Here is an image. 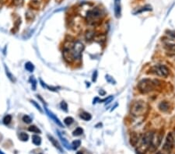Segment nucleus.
Returning <instances> with one entry per match:
<instances>
[{
	"label": "nucleus",
	"instance_id": "31",
	"mask_svg": "<svg viewBox=\"0 0 175 154\" xmlns=\"http://www.w3.org/2000/svg\"><path fill=\"white\" fill-rule=\"evenodd\" d=\"M106 80H107V81H108V83H110L115 84V81L114 80L113 77H111V76L107 75V76H106Z\"/></svg>",
	"mask_w": 175,
	"mask_h": 154
},
{
	"label": "nucleus",
	"instance_id": "19",
	"mask_svg": "<svg viewBox=\"0 0 175 154\" xmlns=\"http://www.w3.org/2000/svg\"><path fill=\"white\" fill-rule=\"evenodd\" d=\"M28 130L30 131V132H33V133H36V134H39V133H41V130L39 129V128L37 127L36 125H30L29 128H28Z\"/></svg>",
	"mask_w": 175,
	"mask_h": 154
},
{
	"label": "nucleus",
	"instance_id": "37",
	"mask_svg": "<svg viewBox=\"0 0 175 154\" xmlns=\"http://www.w3.org/2000/svg\"><path fill=\"white\" fill-rule=\"evenodd\" d=\"M174 146H175V132H174Z\"/></svg>",
	"mask_w": 175,
	"mask_h": 154
},
{
	"label": "nucleus",
	"instance_id": "39",
	"mask_svg": "<svg viewBox=\"0 0 175 154\" xmlns=\"http://www.w3.org/2000/svg\"><path fill=\"white\" fill-rule=\"evenodd\" d=\"M0 1H2V0H0Z\"/></svg>",
	"mask_w": 175,
	"mask_h": 154
},
{
	"label": "nucleus",
	"instance_id": "26",
	"mask_svg": "<svg viewBox=\"0 0 175 154\" xmlns=\"http://www.w3.org/2000/svg\"><path fill=\"white\" fill-rule=\"evenodd\" d=\"M23 122L24 123H26V124H30L32 122V118L29 115H27L26 114V115H24L23 117Z\"/></svg>",
	"mask_w": 175,
	"mask_h": 154
},
{
	"label": "nucleus",
	"instance_id": "38",
	"mask_svg": "<svg viewBox=\"0 0 175 154\" xmlns=\"http://www.w3.org/2000/svg\"><path fill=\"white\" fill-rule=\"evenodd\" d=\"M0 154H4V153H2V151H0Z\"/></svg>",
	"mask_w": 175,
	"mask_h": 154
},
{
	"label": "nucleus",
	"instance_id": "35",
	"mask_svg": "<svg viewBox=\"0 0 175 154\" xmlns=\"http://www.w3.org/2000/svg\"><path fill=\"white\" fill-rule=\"evenodd\" d=\"M22 1L23 0H14V3H15V4H19V3L22 2Z\"/></svg>",
	"mask_w": 175,
	"mask_h": 154
},
{
	"label": "nucleus",
	"instance_id": "16",
	"mask_svg": "<svg viewBox=\"0 0 175 154\" xmlns=\"http://www.w3.org/2000/svg\"><path fill=\"white\" fill-rule=\"evenodd\" d=\"M94 37H95V33L94 32V31H92V30H88V31H86V33L85 34V38L86 40L87 41H91L93 40L94 38Z\"/></svg>",
	"mask_w": 175,
	"mask_h": 154
},
{
	"label": "nucleus",
	"instance_id": "13",
	"mask_svg": "<svg viewBox=\"0 0 175 154\" xmlns=\"http://www.w3.org/2000/svg\"><path fill=\"white\" fill-rule=\"evenodd\" d=\"M80 117L83 119V120L86 121V122H89V121H90L92 119L91 114H90V113H88V112L86 111L82 112L81 114H80Z\"/></svg>",
	"mask_w": 175,
	"mask_h": 154
},
{
	"label": "nucleus",
	"instance_id": "30",
	"mask_svg": "<svg viewBox=\"0 0 175 154\" xmlns=\"http://www.w3.org/2000/svg\"><path fill=\"white\" fill-rule=\"evenodd\" d=\"M30 81H31V84H32V89H33L34 90H35V89H36V86H37L36 80H35L33 76H31V77H30Z\"/></svg>",
	"mask_w": 175,
	"mask_h": 154
},
{
	"label": "nucleus",
	"instance_id": "20",
	"mask_svg": "<svg viewBox=\"0 0 175 154\" xmlns=\"http://www.w3.org/2000/svg\"><path fill=\"white\" fill-rule=\"evenodd\" d=\"M83 133V129L82 128H80V127H78V128H76V129L73 131L72 135H73L74 136H81Z\"/></svg>",
	"mask_w": 175,
	"mask_h": 154
},
{
	"label": "nucleus",
	"instance_id": "10",
	"mask_svg": "<svg viewBox=\"0 0 175 154\" xmlns=\"http://www.w3.org/2000/svg\"><path fill=\"white\" fill-rule=\"evenodd\" d=\"M140 137L136 132H132L130 135V144L131 146H136L139 143Z\"/></svg>",
	"mask_w": 175,
	"mask_h": 154
},
{
	"label": "nucleus",
	"instance_id": "24",
	"mask_svg": "<svg viewBox=\"0 0 175 154\" xmlns=\"http://www.w3.org/2000/svg\"><path fill=\"white\" fill-rule=\"evenodd\" d=\"M11 121H12V116H11V115H10V114H8V115L5 116V118H3V123H4L5 125H10V122H11Z\"/></svg>",
	"mask_w": 175,
	"mask_h": 154
},
{
	"label": "nucleus",
	"instance_id": "7",
	"mask_svg": "<svg viewBox=\"0 0 175 154\" xmlns=\"http://www.w3.org/2000/svg\"><path fill=\"white\" fill-rule=\"evenodd\" d=\"M163 138V129H160L159 131L157 132H154L153 137V141H152V144L149 150L151 151H155L159 146L161 144L162 140Z\"/></svg>",
	"mask_w": 175,
	"mask_h": 154
},
{
	"label": "nucleus",
	"instance_id": "28",
	"mask_svg": "<svg viewBox=\"0 0 175 154\" xmlns=\"http://www.w3.org/2000/svg\"><path fill=\"white\" fill-rule=\"evenodd\" d=\"M60 108H61V109H62V111H68V104H66V102H65V101H62V102H61V104H60Z\"/></svg>",
	"mask_w": 175,
	"mask_h": 154
},
{
	"label": "nucleus",
	"instance_id": "3",
	"mask_svg": "<svg viewBox=\"0 0 175 154\" xmlns=\"http://www.w3.org/2000/svg\"><path fill=\"white\" fill-rule=\"evenodd\" d=\"M103 16V11L99 7H95L92 10H88L86 15V20L88 24H95L101 20Z\"/></svg>",
	"mask_w": 175,
	"mask_h": 154
},
{
	"label": "nucleus",
	"instance_id": "6",
	"mask_svg": "<svg viewBox=\"0 0 175 154\" xmlns=\"http://www.w3.org/2000/svg\"><path fill=\"white\" fill-rule=\"evenodd\" d=\"M174 147V134L172 132H169L166 137L164 144L163 145L162 152L163 154H170L172 150Z\"/></svg>",
	"mask_w": 175,
	"mask_h": 154
},
{
	"label": "nucleus",
	"instance_id": "5",
	"mask_svg": "<svg viewBox=\"0 0 175 154\" xmlns=\"http://www.w3.org/2000/svg\"><path fill=\"white\" fill-rule=\"evenodd\" d=\"M149 72L151 74L155 75V76H159V77H163V78H167V76L170 75L169 69L164 65L161 64L154 65L152 67H150Z\"/></svg>",
	"mask_w": 175,
	"mask_h": 154
},
{
	"label": "nucleus",
	"instance_id": "2",
	"mask_svg": "<svg viewBox=\"0 0 175 154\" xmlns=\"http://www.w3.org/2000/svg\"><path fill=\"white\" fill-rule=\"evenodd\" d=\"M158 80H151L149 78L142 79L137 84V88L139 91L143 94H146L153 92Z\"/></svg>",
	"mask_w": 175,
	"mask_h": 154
},
{
	"label": "nucleus",
	"instance_id": "29",
	"mask_svg": "<svg viewBox=\"0 0 175 154\" xmlns=\"http://www.w3.org/2000/svg\"><path fill=\"white\" fill-rule=\"evenodd\" d=\"M152 10V8L151 6H145V7H143V8H142V10H139V11H137V13H143L144 11V12H145V11H151Z\"/></svg>",
	"mask_w": 175,
	"mask_h": 154
},
{
	"label": "nucleus",
	"instance_id": "9",
	"mask_svg": "<svg viewBox=\"0 0 175 154\" xmlns=\"http://www.w3.org/2000/svg\"><path fill=\"white\" fill-rule=\"evenodd\" d=\"M45 108L46 113H47V114H48V116H49V118H52V121H54L55 123H56V124L58 125V126H60V127H63V125H62V123L61 122V121H60L59 119L57 118V116H56L55 114L54 113H52V111H50L48 110L47 108Z\"/></svg>",
	"mask_w": 175,
	"mask_h": 154
},
{
	"label": "nucleus",
	"instance_id": "15",
	"mask_svg": "<svg viewBox=\"0 0 175 154\" xmlns=\"http://www.w3.org/2000/svg\"><path fill=\"white\" fill-rule=\"evenodd\" d=\"M4 66H5V71H6V76H7V77L10 79L11 82H13V83L16 82V78L14 77L12 73H11V72H10V70H9L8 67H7L6 65H5Z\"/></svg>",
	"mask_w": 175,
	"mask_h": 154
},
{
	"label": "nucleus",
	"instance_id": "1",
	"mask_svg": "<svg viewBox=\"0 0 175 154\" xmlns=\"http://www.w3.org/2000/svg\"><path fill=\"white\" fill-rule=\"evenodd\" d=\"M153 134H154V132L149 131V132H145L140 138L137 148H136V153L138 154H145V153L149 150L152 144V141H153Z\"/></svg>",
	"mask_w": 175,
	"mask_h": 154
},
{
	"label": "nucleus",
	"instance_id": "21",
	"mask_svg": "<svg viewBox=\"0 0 175 154\" xmlns=\"http://www.w3.org/2000/svg\"><path fill=\"white\" fill-rule=\"evenodd\" d=\"M19 138H20V139L21 141L27 142L29 139V136H28V134L25 133V132H20V135H19Z\"/></svg>",
	"mask_w": 175,
	"mask_h": 154
},
{
	"label": "nucleus",
	"instance_id": "4",
	"mask_svg": "<svg viewBox=\"0 0 175 154\" xmlns=\"http://www.w3.org/2000/svg\"><path fill=\"white\" fill-rule=\"evenodd\" d=\"M148 109L146 103L143 100H137L132 104L131 107V114L134 117H139L143 115Z\"/></svg>",
	"mask_w": 175,
	"mask_h": 154
},
{
	"label": "nucleus",
	"instance_id": "33",
	"mask_svg": "<svg viewBox=\"0 0 175 154\" xmlns=\"http://www.w3.org/2000/svg\"><path fill=\"white\" fill-rule=\"evenodd\" d=\"M168 33V35H170L171 37H172L173 38H175V31H172V30H169V31H167Z\"/></svg>",
	"mask_w": 175,
	"mask_h": 154
},
{
	"label": "nucleus",
	"instance_id": "34",
	"mask_svg": "<svg viewBox=\"0 0 175 154\" xmlns=\"http://www.w3.org/2000/svg\"><path fill=\"white\" fill-rule=\"evenodd\" d=\"M97 72L95 71V72H94V75H93V78H92V80H93L94 82H95L96 80H97Z\"/></svg>",
	"mask_w": 175,
	"mask_h": 154
},
{
	"label": "nucleus",
	"instance_id": "32",
	"mask_svg": "<svg viewBox=\"0 0 175 154\" xmlns=\"http://www.w3.org/2000/svg\"><path fill=\"white\" fill-rule=\"evenodd\" d=\"M112 100H113V97L110 96V97H108L107 99H105V100H101V101H105L106 104H109V103L111 102Z\"/></svg>",
	"mask_w": 175,
	"mask_h": 154
},
{
	"label": "nucleus",
	"instance_id": "25",
	"mask_svg": "<svg viewBox=\"0 0 175 154\" xmlns=\"http://www.w3.org/2000/svg\"><path fill=\"white\" fill-rule=\"evenodd\" d=\"M81 145V141L80 140H75L73 141L72 143V147L73 150H76L80 147V146Z\"/></svg>",
	"mask_w": 175,
	"mask_h": 154
},
{
	"label": "nucleus",
	"instance_id": "12",
	"mask_svg": "<svg viewBox=\"0 0 175 154\" xmlns=\"http://www.w3.org/2000/svg\"><path fill=\"white\" fill-rule=\"evenodd\" d=\"M48 138L49 139L50 142H52V144H53V146H54L55 147V148L58 149V150H59L60 152H63V150H62V146H60V144H59V143H58V141H57V140H56L55 139L54 137H53V136H50V135H48Z\"/></svg>",
	"mask_w": 175,
	"mask_h": 154
},
{
	"label": "nucleus",
	"instance_id": "36",
	"mask_svg": "<svg viewBox=\"0 0 175 154\" xmlns=\"http://www.w3.org/2000/svg\"><path fill=\"white\" fill-rule=\"evenodd\" d=\"M76 154H83V152H82V151H79V152L76 153Z\"/></svg>",
	"mask_w": 175,
	"mask_h": 154
},
{
	"label": "nucleus",
	"instance_id": "14",
	"mask_svg": "<svg viewBox=\"0 0 175 154\" xmlns=\"http://www.w3.org/2000/svg\"><path fill=\"white\" fill-rule=\"evenodd\" d=\"M32 142L35 146H39L41 144V138L38 135H34L32 136Z\"/></svg>",
	"mask_w": 175,
	"mask_h": 154
},
{
	"label": "nucleus",
	"instance_id": "23",
	"mask_svg": "<svg viewBox=\"0 0 175 154\" xmlns=\"http://www.w3.org/2000/svg\"><path fill=\"white\" fill-rule=\"evenodd\" d=\"M58 136H59L60 139H61V140H62V143H63V146L66 147V148L67 149H70V145L69 144V142H67V140L66 139L64 138V137H62V135L60 134V132H58Z\"/></svg>",
	"mask_w": 175,
	"mask_h": 154
},
{
	"label": "nucleus",
	"instance_id": "18",
	"mask_svg": "<svg viewBox=\"0 0 175 154\" xmlns=\"http://www.w3.org/2000/svg\"><path fill=\"white\" fill-rule=\"evenodd\" d=\"M164 48H165L167 51L175 53V44H172V43L166 44L165 45H164Z\"/></svg>",
	"mask_w": 175,
	"mask_h": 154
},
{
	"label": "nucleus",
	"instance_id": "27",
	"mask_svg": "<svg viewBox=\"0 0 175 154\" xmlns=\"http://www.w3.org/2000/svg\"><path fill=\"white\" fill-rule=\"evenodd\" d=\"M30 102H31L32 104H34V106L35 107V108H36L37 109H38V110L41 112V113H43V110H42L41 107L40 105L38 104V103H37L36 101H35V100H30Z\"/></svg>",
	"mask_w": 175,
	"mask_h": 154
},
{
	"label": "nucleus",
	"instance_id": "11",
	"mask_svg": "<svg viewBox=\"0 0 175 154\" xmlns=\"http://www.w3.org/2000/svg\"><path fill=\"white\" fill-rule=\"evenodd\" d=\"M158 108L159 110L162 112H167L169 111L170 109V104L168 101H166V100H163L159 103V105H158Z\"/></svg>",
	"mask_w": 175,
	"mask_h": 154
},
{
	"label": "nucleus",
	"instance_id": "8",
	"mask_svg": "<svg viewBox=\"0 0 175 154\" xmlns=\"http://www.w3.org/2000/svg\"><path fill=\"white\" fill-rule=\"evenodd\" d=\"M114 15L117 18H119L121 15V0H114Z\"/></svg>",
	"mask_w": 175,
	"mask_h": 154
},
{
	"label": "nucleus",
	"instance_id": "22",
	"mask_svg": "<svg viewBox=\"0 0 175 154\" xmlns=\"http://www.w3.org/2000/svg\"><path fill=\"white\" fill-rule=\"evenodd\" d=\"M74 122V119L72 118V117H67L64 119V123L65 125L67 126H69L72 124Z\"/></svg>",
	"mask_w": 175,
	"mask_h": 154
},
{
	"label": "nucleus",
	"instance_id": "17",
	"mask_svg": "<svg viewBox=\"0 0 175 154\" xmlns=\"http://www.w3.org/2000/svg\"><path fill=\"white\" fill-rule=\"evenodd\" d=\"M25 69H26V70L28 71V72H32L34 70V64L30 62H27V63H25Z\"/></svg>",
	"mask_w": 175,
	"mask_h": 154
}]
</instances>
